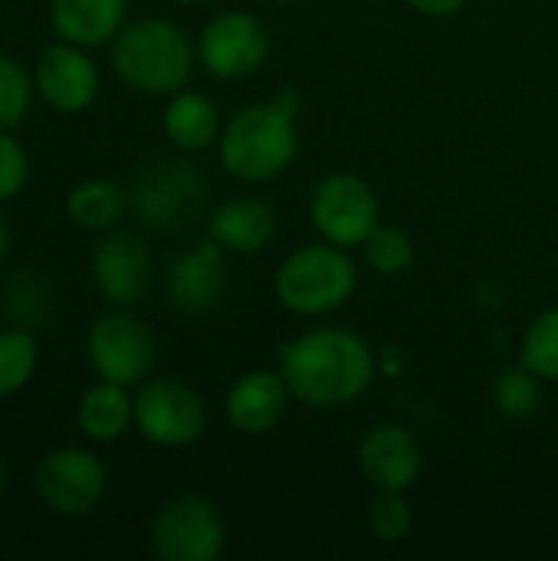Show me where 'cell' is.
I'll return each instance as SVG.
<instances>
[{
  "label": "cell",
  "mask_w": 558,
  "mask_h": 561,
  "mask_svg": "<svg viewBox=\"0 0 558 561\" xmlns=\"http://www.w3.org/2000/svg\"><path fill=\"white\" fill-rule=\"evenodd\" d=\"M280 375L293 401L335 411L358 401L378 378V352L349 329H312L280 345Z\"/></svg>",
  "instance_id": "obj_1"
},
{
  "label": "cell",
  "mask_w": 558,
  "mask_h": 561,
  "mask_svg": "<svg viewBox=\"0 0 558 561\" xmlns=\"http://www.w3.org/2000/svg\"><path fill=\"white\" fill-rule=\"evenodd\" d=\"M299 92L283 89L266 102L240 108L217 138L220 168L243 181L263 184L280 178L299 154Z\"/></svg>",
  "instance_id": "obj_2"
},
{
  "label": "cell",
  "mask_w": 558,
  "mask_h": 561,
  "mask_svg": "<svg viewBox=\"0 0 558 561\" xmlns=\"http://www.w3.org/2000/svg\"><path fill=\"white\" fill-rule=\"evenodd\" d=\"M109 62L132 92L174 95L194 76L197 46L174 20L145 16L118 30L109 46Z\"/></svg>",
  "instance_id": "obj_3"
},
{
  "label": "cell",
  "mask_w": 558,
  "mask_h": 561,
  "mask_svg": "<svg viewBox=\"0 0 558 561\" xmlns=\"http://www.w3.org/2000/svg\"><path fill=\"white\" fill-rule=\"evenodd\" d=\"M358 286V266L345 247L306 243L293 250L273 276V293L280 306L303 319H319L339 312Z\"/></svg>",
  "instance_id": "obj_4"
},
{
  "label": "cell",
  "mask_w": 558,
  "mask_h": 561,
  "mask_svg": "<svg viewBox=\"0 0 558 561\" xmlns=\"http://www.w3.org/2000/svg\"><path fill=\"white\" fill-rule=\"evenodd\" d=\"M207 178L187 158H155L145 164L132 187L128 204L138 224L158 233H181L191 230L207 207Z\"/></svg>",
  "instance_id": "obj_5"
},
{
  "label": "cell",
  "mask_w": 558,
  "mask_h": 561,
  "mask_svg": "<svg viewBox=\"0 0 558 561\" xmlns=\"http://www.w3.org/2000/svg\"><path fill=\"white\" fill-rule=\"evenodd\" d=\"M86 358L92 371L115 385H141L158 365V339L148 322L128 309H112L89 325Z\"/></svg>",
  "instance_id": "obj_6"
},
{
  "label": "cell",
  "mask_w": 558,
  "mask_h": 561,
  "mask_svg": "<svg viewBox=\"0 0 558 561\" xmlns=\"http://www.w3.org/2000/svg\"><path fill=\"white\" fill-rule=\"evenodd\" d=\"M135 431L161 450L191 447L207 434V404L178 378L141 381L135 394Z\"/></svg>",
  "instance_id": "obj_7"
},
{
  "label": "cell",
  "mask_w": 558,
  "mask_h": 561,
  "mask_svg": "<svg viewBox=\"0 0 558 561\" xmlns=\"http://www.w3.org/2000/svg\"><path fill=\"white\" fill-rule=\"evenodd\" d=\"M33 493L49 513L79 519L102 506L109 493V470L86 447H56L36 463Z\"/></svg>",
  "instance_id": "obj_8"
},
{
  "label": "cell",
  "mask_w": 558,
  "mask_h": 561,
  "mask_svg": "<svg viewBox=\"0 0 558 561\" xmlns=\"http://www.w3.org/2000/svg\"><path fill=\"white\" fill-rule=\"evenodd\" d=\"M148 542L161 561H214L224 556L227 526L210 500L174 496L155 513Z\"/></svg>",
  "instance_id": "obj_9"
},
{
  "label": "cell",
  "mask_w": 558,
  "mask_h": 561,
  "mask_svg": "<svg viewBox=\"0 0 558 561\" xmlns=\"http://www.w3.org/2000/svg\"><path fill=\"white\" fill-rule=\"evenodd\" d=\"M378 217H382L378 194L358 174L335 171L312 187L309 220L326 243H335L345 250L362 247L372 237V230L382 224Z\"/></svg>",
  "instance_id": "obj_10"
},
{
  "label": "cell",
  "mask_w": 558,
  "mask_h": 561,
  "mask_svg": "<svg viewBox=\"0 0 558 561\" xmlns=\"http://www.w3.org/2000/svg\"><path fill=\"white\" fill-rule=\"evenodd\" d=\"M270 56V30L247 10H224L201 26L197 62L214 79L234 82L253 76Z\"/></svg>",
  "instance_id": "obj_11"
},
{
  "label": "cell",
  "mask_w": 558,
  "mask_h": 561,
  "mask_svg": "<svg viewBox=\"0 0 558 561\" xmlns=\"http://www.w3.org/2000/svg\"><path fill=\"white\" fill-rule=\"evenodd\" d=\"M95 293L115 309H135L145 302L155 276V260L148 243L132 230H105L89 260Z\"/></svg>",
  "instance_id": "obj_12"
},
{
  "label": "cell",
  "mask_w": 558,
  "mask_h": 561,
  "mask_svg": "<svg viewBox=\"0 0 558 561\" xmlns=\"http://www.w3.org/2000/svg\"><path fill=\"white\" fill-rule=\"evenodd\" d=\"M33 85L36 95L62 115H79L99 99V66L92 56L76 43H49L39 49L33 62Z\"/></svg>",
  "instance_id": "obj_13"
},
{
  "label": "cell",
  "mask_w": 558,
  "mask_h": 561,
  "mask_svg": "<svg viewBox=\"0 0 558 561\" xmlns=\"http://www.w3.org/2000/svg\"><path fill=\"white\" fill-rule=\"evenodd\" d=\"M227 250L214 240L194 243L168 266V306L181 316H207L227 293Z\"/></svg>",
  "instance_id": "obj_14"
},
{
  "label": "cell",
  "mask_w": 558,
  "mask_h": 561,
  "mask_svg": "<svg viewBox=\"0 0 558 561\" xmlns=\"http://www.w3.org/2000/svg\"><path fill=\"white\" fill-rule=\"evenodd\" d=\"M358 470L375 490L408 493L424 470V450L418 437L401 424H375L358 440Z\"/></svg>",
  "instance_id": "obj_15"
},
{
  "label": "cell",
  "mask_w": 558,
  "mask_h": 561,
  "mask_svg": "<svg viewBox=\"0 0 558 561\" xmlns=\"http://www.w3.org/2000/svg\"><path fill=\"white\" fill-rule=\"evenodd\" d=\"M289 401H293V394H289L280 368L276 371L253 368L230 385V391L224 398V414H227L230 427L240 431L243 437H263L286 417Z\"/></svg>",
  "instance_id": "obj_16"
},
{
  "label": "cell",
  "mask_w": 558,
  "mask_h": 561,
  "mask_svg": "<svg viewBox=\"0 0 558 561\" xmlns=\"http://www.w3.org/2000/svg\"><path fill=\"white\" fill-rule=\"evenodd\" d=\"M276 230H280L276 207L260 197L224 201L220 207H214V214L207 220L210 240L220 243L227 253H240V256H253V253L266 250L273 243Z\"/></svg>",
  "instance_id": "obj_17"
},
{
  "label": "cell",
  "mask_w": 558,
  "mask_h": 561,
  "mask_svg": "<svg viewBox=\"0 0 558 561\" xmlns=\"http://www.w3.org/2000/svg\"><path fill=\"white\" fill-rule=\"evenodd\" d=\"M128 0H49V26L82 49L105 46L125 26Z\"/></svg>",
  "instance_id": "obj_18"
},
{
  "label": "cell",
  "mask_w": 558,
  "mask_h": 561,
  "mask_svg": "<svg viewBox=\"0 0 558 561\" xmlns=\"http://www.w3.org/2000/svg\"><path fill=\"white\" fill-rule=\"evenodd\" d=\"M161 128H164V138L178 151H187V154L217 145V138L224 131L217 102L197 89H181V92L168 95Z\"/></svg>",
  "instance_id": "obj_19"
},
{
  "label": "cell",
  "mask_w": 558,
  "mask_h": 561,
  "mask_svg": "<svg viewBox=\"0 0 558 561\" xmlns=\"http://www.w3.org/2000/svg\"><path fill=\"white\" fill-rule=\"evenodd\" d=\"M76 424L92 444H115L135 424V398L125 385L99 378L76 404Z\"/></svg>",
  "instance_id": "obj_20"
},
{
  "label": "cell",
  "mask_w": 558,
  "mask_h": 561,
  "mask_svg": "<svg viewBox=\"0 0 558 561\" xmlns=\"http://www.w3.org/2000/svg\"><path fill=\"white\" fill-rule=\"evenodd\" d=\"M132 210L128 191L109 178H86L79 181L66 197V214L79 230L105 233L122 224V217Z\"/></svg>",
  "instance_id": "obj_21"
},
{
  "label": "cell",
  "mask_w": 558,
  "mask_h": 561,
  "mask_svg": "<svg viewBox=\"0 0 558 561\" xmlns=\"http://www.w3.org/2000/svg\"><path fill=\"white\" fill-rule=\"evenodd\" d=\"M3 312L13 325L43 329L53 316V293L36 270H16L3 286Z\"/></svg>",
  "instance_id": "obj_22"
},
{
  "label": "cell",
  "mask_w": 558,
  "mask_h": 561,
  "mask_svg": "<svg viewBox=\"0 0 558 561\" xmlns=\"http://www.w3.org/2000/svg\"><path fill=\"white\" fill-rule=\"evenodd\" d=\"M39 365V345L33 329L10 325L0 329V398L23 391Z\"/></svg>",
  "instance_id": "obj_23"
},
{
  "label": "cell",
  "mask_w": 558,
  "mask_h": 561,
  "mask_svg": "<svg viewBox=\"0 0 558 561\" xmlns=\"http://www.w3.org/2000/svg\"><path fill=\"white\" fill-rule=\"evenodd\" d=\"M493 404L503 417H513V421L533 417L543 404V378L533 375L526 365L500 371L493 381Z\"/></svg>",
  "instance_id": "obj_24"
},
{
  "label": "cell",
  "mask_w": 558,
  "mask_h": 561,
  "mask_svg": "<svg viewBox=\"0 0 558 561\" xmlns=\"http://www.w3.org/2000/svg\"><path fill=\"white\" fill-rule=\"evenodd\" d=\"M365 263L372 266V273L378 276H401L414 266V243L401 227L391 224H378L372 230V237L362 243Z\"/></svg>",
  "instance_id": "obj_25"
},
{
  "label": "cell",
  "mask_w": 558,
  "mask_h": 561,
  "mask_svg": "<svg viewBox=\"0 0 558 561\" xmlns=\"http://www.w3.org/2000/svg\"><path fill=\"white\" fill-rule=\"evenodd\" d=\"M33 95V72H26L13 56L0 53V131H13L26 122Z\"/></svg>",
  "instance_id": "obj_26"
},
{
  "label": "cell",
  "mask_w": 558,
  "mask_h": 561,
  "mask_svg": "<svg viewBox=\"0 0 558 561\" xmlns=\"http://www.w3.org/2000/svg\"><path fill=\"white\" fill-rule=\"evenodd\" d=\"M520 365H526L543 381H558V309L543 312L523 335Z\"/></svg>",
  "instance_id": "obj_27"
},
{
  "label": "cell",
  "mask_w": 558,
  "mask_h": 561,
  "mask_svg": "<svg viewBox=\"0 0 558 561\" xmlns=\"http://www.w3.org/2000/svg\"><path fill=\"white\" fill-rule=\"evenodd\" d=\"M368 529L378 542H405L414 529V513L405 493L378 490V496L368 506Z\"/></svg>",
  "instance_id": "obj_28"
},
{
  "label": "cell",
  "mask_w": 558,
  "mask_h": 561,
  "mask_svg": "<svg viewBox=\"0 0 558 561\" xmlns=\"http://www.w3.org/2000/svg\"><path fill=\"white\" fill-rule=\"evenodd\" d=\"M30 181V154L13 138V131H0V204L23 194Z\"/></svg>",
  "instance_id": "obj_29"
},
{
  "label": "cell",
  "mask_w": 558,
  "mask_h": 561,
  "mask_svg": "<svg viewBox=\"0 0 558 561\" xmlns=\"http://www.w3.org/2000/svg\"><path fill=\"white\" fill-rule=\"evenodd\" d=\"M464 3H467V0H408L411 10H418L421 16H434V20L454 16L457 10H464Z\"/></svg>",
  "instance_id": "obj_30"
},
{
  "label": "cell",
  "mask_w": 558,
  "mask_h": 561,
  "mask_svg": "<svg viewBox=\"0 0 558 561\" xmlns=\"http://www.w3.org/2000/svg\"><path fill=\"white\" fill-rule=\"evenodd\" d=\"M401 368H405L401 348L388 345V348H382V352H378V375H388V378H395V375H401Z\"/></svg>",
  "instance_id": "obj_31"
},
{
  "label": "cell",
  "mask_w": 558,
  "mask_h": 561,
  "mask_svg": "<svg viewBox=\"0 0 558 561\" xmlns=\"http://www.w3.org/2000/svg\"><path fill=\"white\" fill-rule=\"evenodd\" d=\"M10 243H13V230H10V220H7V214L0 207V266H3V260L10 253Z\"/></svg>",
  "instance_id": "obj_32"
},
{
  "label": "cell",
  "mask_w": 558,
  "mask_h": 561,
  "mask_svg": "<svg viewBox=\"0 0 558 561\" xmlns=\"http://www.w3.org/2000/svg\"><path fill=\"white\" fill-rule=\"evenodd\" d=\"M3 490H7V467H3V460H0V496H3Z\"/></svg>",
  "instance_id": "obj_33"
},
{
  "label": "cell",
  "mask_w": 558,
  "mask_h": 561,
  "mask_svg": "<svg viewBox=\"0 0 558 561\" xmlns=\"http://www.w3.org/2000/svg\"><path fill=\"white\" fill-rule=\"evenodd\" d=\"M270 3H299V0H270Z\"/></svg>",
  "instance_id": "obj_34"
},
{
  "label": "cell",
  "mask_w": 558,
  "mask_h": 561,
  "mask_svg": "<svg viewBox=\"0 0 558 561\" xmlns=\"http://www.w3.org/2000/svg\"><path fill=\"white\" fill-rule=\"evenodd\" d=\"M178 3H204V0H178Z\"/></svg>",
  "instance_id": "obj_35"
}]
</instances>
